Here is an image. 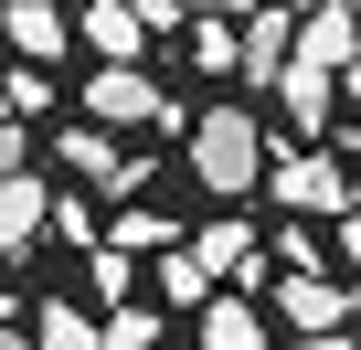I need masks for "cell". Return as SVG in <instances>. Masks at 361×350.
<instances>
[{
  "mask_svg": "<svg viewBox=\"0 0 361 350\" xmlns=\"http://www.w3.org/2000/svg\"><path fill=\"white\" fill-rule=\"evenodd\" d=\"M85 117H96V127H192L138 64H96V75H85Z\"/></svg>",
  "mask_w": 361,
  "mask_h": 350,
  "instance_id": "7a4b0ae2",
  "label": "cell"
},
{
  "mask_svg": "<svg viewBox=\"0 0 361 350\" xmlns=\"http://www.w3.org/2000/svg\"><path fill=\"white\" fill-rule=\"evenodd\" d=\"M192 181H202L213 202H245V192H266V181H276L255 106H202V117H192Z\"/></svg>",
  "mask_w": 361,
  "mask_h": 350,
  "instance_id": "6da1fadb",
  "label": "cell"
},
{
  "mask_svg": "<svg viewBox=\"0 0 361 350\" xmlns=\"http://www.w3.org/2000/svg\"><path fill=\"white\" fill-rule=\"evenodd\" d=\"M54 234H64V244H85V255H96V244H106V223H96V213H85V192H64V202H54Z\"/></svg>",
  "mask_w": 361,
  "mask_h": 350,
  "instance_id": "e0dca14e",
  "label": "cell"
},
{
  "mask_svg": "<svg viewBox=\"0 0 361 350\" xmlns=\"http://www.w3.org/2000/svg\"><path fill=\"white\" fill-rule=\"evenodd\" d=\"M75 22H85V43H96L106 64H138V43L159 32V22L138 11V0H85V11H75Z\"/></svg>",
  "mask_w": 361,
  "mask_h": 350,
  "instance_id": "ba28073f",
  "label": "cell"
},
{
  "mask_svg": "<svg viewBox=\"0 0 361 350\" xmlns=\"http://www.w3.org/2000/svg\"><path fill=\"white\" fill-rule=\"evenodd\" d=\"M276 106H287V127H298V138H319V127H329V64H308V54H298V64H287V85H276Z\"/></svg>",
  "mask_w": 361,
  "mask_h": 350,
  "instance_id": "8fae6325",
  "label": "cell"
},
{
  "mask_svg": "<svg viewBox=\"0 0 361 350\" xmlns=\"http://www.w3.org/2000/svg\"><path fill=\"white\" fill-rule=\"evenodd\" d=\"M32 339H43V350H106V318H85L75 297H43V308H32Z\"/></svg>",
  "mask_w": 361,
  "mask_h": 350,
  "instance_id": "4fadbf2b",
  "label": "cell"
},
{
  "mask_svg": "<svg viewBox=\"0 0 361 350\" xmlns=\"http://www.w3.org/2000/svg\"><path fill=\"white\" fill-rule=\"evenodd\" d=\"M149 287H159V297H170V308H213V265H202V255H192V244H170V255H159V276H149Z\"/></svg>",
  "mask_w": 361,
  "mask_h": 350,
  "instance_id": "5bb4252c",
  "label": "cell"
},
{
  "mask_svg": "<svg viewBox=\"0 0 361 350\" xmlns=\"http://www.w3.org/2000/svg\"><path fill=\"white\" fill-rule=\"evenodd\" d=\"M192 64H202V75L245 64V32H234V22H192Z\"/></svg>",
  "mask_w": 361,
  "mask_h": 350,
  "instance_id": "9a60e30c",
  "label": "cell"
},
{
  "mask_svg": "<svg viewBox=\"0 0 361 350\" xmlns=\"http://www.w3.org/2000/svg\"><path fill=\"white\" fill-rule=\"evenodd\" d=\"M106 350H159V308H106Z\"/></svg>",
  "mask_w": 361,
  "mask_h": 350,
  "instance_id": "2e32d148",
  "label": "cell"
},
{
  "mask_svg": "<svg viewBox=\"0 0 361 350\" xmlns=\"http://www.w3.org/2000/svg\"><path fill=\"white\" fill-rule=\"evenodd\" d=\"M276 318H287L298 339H319V329H350V287H340L329 265H308V276H287V287H276Z\"/></svg>",
  "mask_w": 361,
  "mask_h": 350,
  "instance_id": "52a82bcc",
  "label": "cell"
},
{
  "mask_svg": "<svg viewBox=\"0 0 361 350\" xmlns=\"http://www.w3.org/2000/svg\"><path fill=\"white\" fill-rule=\"evenodd\" d=\"M298 54L308 64H350L361 54V11H350V0H319V11L298 22Z\"/></svg>",
  "mask_w": 361,
  "mask_h": 350,
  "instance_id": "9c48e42d",
  "label": "cell"
},
{
  "mask_svg": "<svg viewBox=\"0 0 361 350\" xmlns=\"http://www.w3.org/2000/svg\"><path fill=\"white\" fill-rule=\"evenodd\" d=\"M54 159H64V170H85V192H138V181H149V170L117 149V127H96V117H75V127L54 138Z\"/></svg>",
  "mask_w": 361,
  "mask_h": 350,
  "instance_id": "277c9868",
  "label": "cell"
},
{
  "mask_svg": "<svg viewBox=\"0 0 361 350\" xmlns=\"http://www.w3.org/2000/svg\"><path fill=\"white\" fill-rule=\"evenodd\" d=\"M340 265L361 276V213H340Z\"/></svg>",
  "mask_w": 361,
  "mask_h": 350,
  "instance_id": "44dd1931",
  "label": "cell"
},
{
  "mask_svg": "<svg viewBox=\"0 0 361 350\" xmlns=\"http://www.w3.org/2000/svg\"><path fill=\"white\" fill-rule=\"evenodd\" d=\"M43 106H54V75L22 64V75H11V117H43Z\"/></svg>",
  "mask_w": 361,
  "mask_h": 350,
  "instance_id": "ac0fdd59",
  "label": "cell"
},
{
  "mask_svg": "<svg viewBox=\"0 0 361 350\" xmlns=\"http://www.w3.org/2000/svg\"><path fill=\"white\" fill-rule=\"evenodd\" d=\"M0 350H43V339H0Z\"/></svg>",
  "mask_w": 361,
  "mask_h": 350,
  "instance_id": "d4e9b609",
  "label": "cell"
},
{
  "mask_svg": "<svg viewBox=\"0 0 361 350\" xmlns=\"http://www.w3.org/2000/svg\"><path fill=\"white\" fill-rule=\"evenodd\" d=\"M75 32H85V22H64L54 0H11V43H22V64H54Z\"/></svg>",
  "mask_w": 361,
  "mask_h": 350,
  "instance_id": "30bf717a",
  "label": "cell"
},
{
  "mask_svg": "<svg viewBox=\"0 0 361 350\" xmlns=\"http://www.w3.org/2000/svg\"><path fill=\"white\" fill-rule=\"evenodd\" d=\"M202 350H266V318H255V297H245V287L202 308Z\"/></svg>",
  "mask_w": 361,
  "mask_h": 350,
  "instance_id": "7c38bea8",
  "label": "cell"
},
{
  "mask_svg": "<svg viewBox=\"0 0 361 350\" xmlns=\"http://www.w3.org/2000/svg\"><path fill=\"white\" fill-rule=\"evenodd\" d=\"M340 96H350V106H361V54H350V64H340Z\"/></svg>",
  "mask_w": 361,
  "mask_h": 350,
  "instance_id": "cb8c5ba5",
  "label": "cell"
},
{
  "mask_svg": "<svg viewBox=\"0 0 361 350\" xmlns=\"http://www.w3.org/2000/svg\"><path fill=\"white\" fill-rule=\"evenodd\" d=\"M266 192H276L287 213H361L350 170H340V159H319V149H308V159H276V181H266Z\"/></svg>",
  "mask_w": 361,
  "mask_h": 350,
  "instance_id": "5b68a950",
  "label": "cell"
},
{
  "mask_svg": "<svg viewBox=\"0 0 361 350\" xmlns=\"http://www.w3.org/2000/svg\"><path fill=\"white\" fill-rule=\"evenodd\" d=\"M54 181H43V170H0V255H11V265H32L43 255V234H54Z\"/></svg>",
  "mask_w": 361,
  "mask_h": 350,
  "instance_id": "3957f363",
  "label": "cell"
},
{
  "mask_svg": "<svg viewBox=\"0 0 361 350\" xmlns=\"http://www.w3.org/2000/svg\"><path fill=\"white\" fill-rule=\"evenodd\" d=\"M106 244H128V255H149V244H170V223H159V213H128V223H117Z\"/></svg>",
  "mask_w": 361,
  "mask_h": 350,
  "instance_id": "d6986e66",
  "label": "cell"
},
{
  "mask_svg": "<svg viewBox=\"0 0 361 350\" xmlns=\"http://www.w3.org/2000/svg\"><path fill=\"white\" fill-rule=\"evenodd\" d=\"M96 297H117V308H128V244H96Z\"/></svg>",
  "mask_w": 361,
  "mask_h": 350,
  "instance_id": "ffe728a7",
  "label": "cell"
},
{
  "mask_svg": "<svg viewBox=\"0 0 361 350\" xmlns=\"http://www.w3.org/2000/svg\"><path fill=\"white\" fill-rule=\"evenodd\" d=\"M287 64H298V11L287 0H255L245 11V85H287Z\"/></svg>",
  "mask_w": 361,
  "mask_h": 350,
  "instance_id": "8992f818",
  "label": "cell"
},
{
  "mask_svg": "<svg viewBox=\"0 0 361 350\" xmlns=\"http://www.w3.org/2000/svg\"><path fill=\"white\" fill-rule=\"evenodd\" d=\"M180 11H202V22H224V11H255V0H180Z\"/></svg>",
  "mask_w": 361,
  "mask_h": 350,
  "instance_id": "7402d4cb",
  "label": "cell"
},
{
  "mask_svg": "<svg viewBox=\"0 0 361 350\" xmlns=\"http://www.w3.org/2000/svg\"><path fill=\"white\" fill-rule=\"evenodd\" d=\"M298 350H361V339H350V329H319V339H298Z\"/></svg>",
  "mask_w": 361,
  "mask_h": 350,
  "instance_id": "603a6c76",
  "label": "cell"
}]
</instances>
